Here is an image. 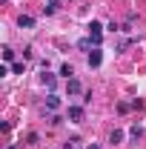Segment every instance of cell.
<instances>
[{"mask_svg":"<svg viewBox=\"0 0 146 149\" xmlns=\"http://www.w3.org/2000/svg\"><path fill=\"white\" fill-rule=\"evenodd\" d=\"M89 37L95 40V46H100V40H103V26H100L97 20H92V23H89Z\"/></svg>","mask_w":146,"mask_h":149,"instance_id":"obj_1","label":"cell"},{"mask_svg":"<svg viewBox=\"0 0 146 149\" xmlns=\"http://www.w3.org/2000/svg\"><path fill=\"white\" fill-rule=\"evenodd\" d=\"M66 92H69V95H83V86H80V80H77V77L66 80Z\"/></svg>","mask_w":146,"mask_h":149,"instance_id":"obj_2","label":"cell"},{"mask_svg":"<svg viewBox=\"0 0 146 149\" xmlns=\"http://www.w3.org/2000/svg\"><path fill=\"white\" fill-rule=\"evenodd\" d=\"M100 63H103V55H100V49H92V52H89V66H92V69H97Z\"/></svg>","mask_w":146,"mask_h":149,"instance_id":"obj_3","label":"cell"},{"mask_svg":"<svg viewBox=\"0 0 146 149\" xmlns=\"http://www.w3.org/2000/svg\"><path fill=\"white\" fill-rule=\"evenodd\" d=\"M46 109H49V112L60 109V97H57V95H49V97H46Z\"/></svg>","mask_w":146,"mask_h":149,"instance_id":"obj_4","label":"cell"},{"mask_svg":"<svg viewBox=\"0 0 146 149\" xmlns=\"http://www.w3.org/2000/svg\"><path fill=\"white\" fill-rule=\"evenodd\" d=\"M69 118H72L74 123H80L83 120V106H69Z\"/></svg>","mask_w":146,"mask_h":149,"instance_id":"obj_5","label":"cell"},{"mask_svg":"<svg viewBox=\"0 0 146 149\" xmlns=\"http://www.w3.org/2000/svg\"><path fill=\"white\" fill-rule=\"evenodd\" d=\"M17 26H20V29H32V26H35V17H29V15H20V17H17Z\"/></svg>","mask_w":146,"mask_h":149,"instance_id":"obj_6","label":"cell"},{"mask_svg":"<svg viewBox=\"0 0 146 149\" xmlns=\"http://www.w3.org/2000/svg\"><path fill=\"white\" fill-rule=\"evenodd\" d=\"M57 9H60V0H49V3L43 6V12H46V15H55Z\"/></svg>","mask_w":146,"mask_h":149,"instance_id":"obj_7","label":"cell"},{"mask_svg":"<svg viewBox=\"0 0 146 149\" xmlns=\"http://www.w3.org/2000/svg\"><path fill=\"white\" fill-rule=\"evenodd\" d=\"M60 74H63L66 80H72V77H74V69L69 66V63H63V66H60Z\"/></svg>","mask_w":146,"mask_h":149,"instance_id":"obj_8","label":"cell"},{"mask_svg":"<svg viewBox=\"0 0 146 149\" xmlns=\"http://www.w3.org/2000/svg\"><path fill=\"white\" fill-rule=\"evenodd\" d=\"M123 141V132L120 129H112V135H109V143H120Z\"/></svg>","mask_w":146,"mask_h":149,"instance_id":"obj_9","label":"cell"},{"mask_svg":"<svg viewBox=\"0 0 146 149\" xmlns=\"http://www.w3.org/2000/svg\"><path fill=\"white\" fill-rule=\"evenodd\" d=\"M43 83L49 86V89H55V74H49V72H43Z\"/></svg>","mask_w":146,"mask_h":149,"instance_id":"obj_10","label":"cell"},{"mask_svg":"<svg viewBox=\"0 0 146 149\" xmlns=\"http://www.w3.org/2000/svg\"><path fill=\"white\" fill-rule=\"evenodd\" d=\"M3 60H9V63L15 60V52H12V46H3Z\"/></svg>","mask_w":146,"mask_h":149,"instance_id":"obj_11","label":"cell"},{"mask_svg":"<svg viewBox=\"0 0 146 149\" xmlns=\"http://www.w3.org/2000/svg\"><path fill=\"white\" fill-rule=\"evenodd\" d=\"M92 43H95V40H92V37H83V40H80V43H77V46H80V49H92Z\"/></svg>","mask_w":146,"mask_h":149,"instance_id":"obj_12","label":"cell"},{"mask_svg":"<svg viewBox=\"0 0 146 149\" xmlns=\"http://www.w3.org/2000/svg\"><path fill=\"white\" fill-rule=\"evenodd\" d=\"M129 135H132V138H140V135H143V129H140V126H132V129H129Z\"/></svg>","mask_w":146,"mask_h":149,"instance_id":"obj_13","label":"cell"},{"mask_svg":"<svg viewBox=\"0 0 146 149\" xmlns=\"http://www.w3.org/2000/svg\"><path fill=\"white\" fill-rule=\"evenodd\" d=\"M129 109H132V103H117V112H120V115H126Z\"/></svg>","mask_w":146,"mask_h":149,"instance_id":"obj_14","label":"cell"},{"mask_svg":"<svg viewBox=\"0 0 146 149\" xmlns=\"http://www.w3.org/2000/svg\"><path fill=\"white\" fill-rule=\"evenodd\" d=\"M23 69H26L23 63H15V66H12V72H15V74H23Z\"/></svg>","mask_w":146,"mask_h":149,"instance_id":"obj_15","label":"cell"},{"mask_svg":"<svg viewBox=\"0 0 146 149\" xmlns=\"http://www.w3.org/2000/svg\"><path fill=\"white\" fill-rule=\"evenodd\" d=\"M86 149H100V146H97V143H89V146H86Z\"/></svg>","mask_w":146,"mask_h":149,"instance_id":"obj_16","label":"cell"}]
</instances>
